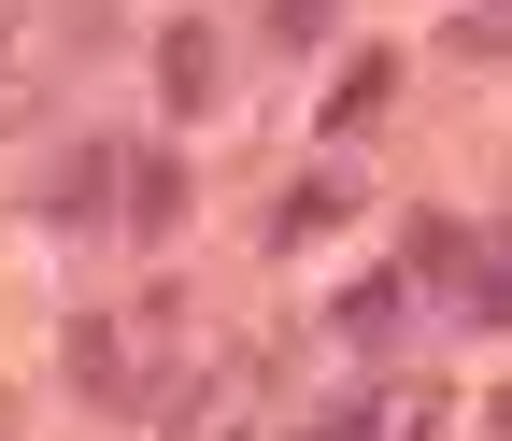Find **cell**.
Here are the masks:
<instances>
[{
	"label": "cell",
	"instance_id": "30bf717a",
	"mask_svg": "<svg viewBox=\"0 0 512 441\" xmlns=\"http://www.w3.org/2000/svg\"><path fill=\"white\" fill-rule=\"evenodd\" d=\"M328 15H342V0H271V43L299 57V43H328Z\"/></svg>",
	"mask_w": 512,
	"mask_h": 441
},
{
	"label": "cell",
	"instance_id": "8992f818",
	"mask_svg": "<svg viewBox=\"0 0 512 441\" xmlns=\"http://www.w3.org/2000/svg\"><path fill=\"white\" fill-rule=\"evenodd\" d=\"M342 200H356L342 171H313V185H285V200H271V242H313V228H342Z\"/></svg>",
	"mask_w": 512,
	"mask_h": 441
},
{
	"label": "cell",
	"instance_id": "8fae6325",
	"mask_svg": "<svg viewBox=\"0 0 512 441\" xmlns=\"http://www.w3.org/2000/svg\"><path fill=\"white\" fill-rule=\"evenodd\" d=\"M0 441H15V399H0Z\"/></svg>",
	"mask_w": 512,
	"mask_h": 441
},
{
	"label": "cell",
	"instance_id": "7a4b0ae2",
	"mask_svg": "<svg viewBox=\"0 0 512 441\" xmlns=\"http://www.w3.org/2000/svg\"><path fill=\"white\" fill-rule=\"evenodd\" d=\"M72 385H86L100 413H143V356H128L114 313H86V328H72Z\"/></svg>",
	"mask_w": 512,
	"mask_h": 441
},
{
	"label": "cell",
	"instance_id": "277c9868",
	"mask_svg": "<svg viewBox=\"0 0 512 441\" xmlns=\"http://www.w3.org/2000/svg\"><path fill=\"white\" fill-rule=\"evenodd\" d=\"M384 100H399V57H342V86H328V143L384 129Z\"/></svg>",
	"mask_w": 512,
	"mask_h": 441
},
{
	"label": "cell",
	"instance_id": "6da1fadb",
	"mask_svg": "<svg viewBox=\"0 0 512 441\" xmlns=\"http://www.w3.org/2000/svg\"><path fill=\"white\" fill-rule=\"evenodd\" d=\"M399 257H413L427 285H456V313H512V271L484 257V242H470L456 214H413V228H399Z\"/></svg>",
	"mask_w": 512,
	"mask_h": 441
},
{
	"label": "cell",
	"instance_id": "3957f363",
	"mask_svg": "<svg viewBox=\"0 0 512 441\" xmlns=\"http://www.w3.org/2000/svg\"><path fill=\"white\" fill-rule=\"evenodd\" d=\"M214 72H228V43H214L200 15H171V29H157V86H171V114H214Z\"/></svg>",
	"mask_w": 512,
	"mask_h": 441
},
{
	"label": "cell",
	"instance_id": "ba28073f",
	"mask_svg": "<svg viewBox=\"0 0 512 441\" xmlns=\"http://www.w3.org/2000/svg\"><path fill=\"white\" fill-rule=\"evenodd\" d=\"M399 313H413V285L384 271V285H356V299H342V342H384V328H399Z\"/></svg>",
	"mask_w": 512,
	"mask_h": 441
},
{
	"label": "cell",
	"instance_id": "5b68a950",
	"mask_svg": "<svg viewBox=\"0 0 512 441\" xmlns=\"http://www.w3.org/2000/svg\"><path fill=\"white\" fill-rule=\"evenodd\" d=\"M114 200H128V228H143V242L185 228V157H128V171H114Z\"/></svg>",
	"mask_w": 512,
	"mask_h": 441
},
{
	"label": "cell",
	"instance_id": "9c48e42d",
	"mask_svg": "<svg viewBox=\"0 0 512 441\" xmlns=\"http://www.w3.org/2000/svg\"><path fill=\"white\" fill-rule=\"evenodd\" d=\"M413 427H427V385H399V399H384V413H342L328 441H413Z\"/></svg>",
	"mask_w": 512,
	"mask_h": 441
},
{
	"label": "cell",
	"instance_id": "52a82bcc",
	"mask_svg": "<svg viewBox=\"0 0 512 441\" xmlns=\"http://www.w3.org/2000/svg\"><path fill=\"white\" fill-rule=\"evenodd\" d=\"M100 200H114V157H72V171L43 185V214H57V228H100Z\"/></svg>",
	"mask_w": 512,
	"mask_h": 441
}]
</instances>
